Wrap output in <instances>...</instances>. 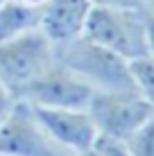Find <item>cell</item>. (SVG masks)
<instances>
[{
	"mask_svg": "<svg viewBox=\"0 0 154 156\" xmlns=\"http://www.w3.org/2000/svg\"><path fill=\"white\" fill-rule=\"evenodd\" d=\"M131 156H154V118L129 138Z\"/></svg>",
	"mask_w": 154,
	"mask_h": 156,
	"instance_id": "obj_11",
	"label": "cell"
},
{
	"mask_svg": "<svg viewBox=\"0 0 154 156\" xmlns=\"http://www.w3.org/2000/svg\"><path fill=\"white\" fill-rule=\"evenodd\" d=\"M145 14L150 16V18H154V0H147L145 2Z\"/></svg>",
	"mask_w": 154,
	"mask_h": 156,
	"instance_id": "obj_17",
	"label": "cell"
},
{
	"mask_svg": "<svg viewBox=\"0 0 154 156\" xmlns=\"http://www.w3.org/2000/svg\"><path fill=\"white\" fill-rule=\"evenodd\" d=\"M98 7H111V9H129V12H145L147 0H91Z\"/></svg>",
	"mask_w": 154,
	"mask_h": 156,
	"instance_id": "obj_14",
	"label": "cell"
},
{
	"mask_svg": "<svg viewBox=\"0 0 154 156\" xmlns=\"http://www.w3.org/2000/svg\"><path fill=\"white\" fill-rule=\"evenodd\" d=\"M20 5H25V7H32V9H43L48 0H18Z\"/></svg>",
	"mask_w": 154,
	"mask_h": 156,
	"instance_id": "obj_16",
	"label": "cell"
},
{
	"mask_svg": "<svg viewBox=\"0 0 154 156\" xmlns=\"http://www.w3.org/2000/svg\"><path fill=\"white\" fill-rule=\"evenodd\" d=\"M98 133L129 140L154 118V109L136 90H102L93 93L86 106Z\"/></svg>",
	"mask_w": 154,
	"mask_h": 156,
	"instance_id": "obj_4",
	"label": "cell"
},
{
	"mask_svg": "<svg viewBox=\"0 0 154 156\" xmlns=\"http://www.w3.org/2000/svg\"><path fill=\"white\" fill-rule=\"evenodd\" d=\"M95 90L88 88L70 68L55 59L27 88L20 93V102L39 109H86Z\"/></svg>",
	"mask_w": 154,
	"mask_h": 156,
	"instance_id": "obj_5",
	"label": "cell"
},
{
	"mask_svg": "<svg viewBox=\"0 0 154 156\" xmlns=\"http://www.w3.org/2000/svg\"><path fill=\"white\" fill-rule=\"evenodd\" d=\"M84 36L120 55L127 61H134V59L147 55L145 12L111 9L93 5L86 27H84Z\"/></svg>",
	"mask_w": 154,
	"mask_h": 156,
	"instance_id": "obj_2",
	"label": "cell"
},
{
	"mask_svg": "<svg viewBox=\"0 0 154 156\" xmlns=\"http://www.w3.org/2000/svg\"><path fill=\"white\" fill-rule=\"evenodd\" d=\"M91 149L95 156H131V149H129L127 140L113 138V136H102V133H98Z\"/></svg>",
	"mask_w": 154,
	"mask_h": 156,
	"instance_id": "obj_12",
	"label": "cell"
},
{
	"mask_svg": "<svg viewBox=\"0 0 154 156\" xmlns=\"http://www.w3.org/2000/svg\"><path fill=\"white\" fill-rule=\"evenodd\" d=\"M131 77H134L136 93L147 100V104L154 109V59L152 57H138L129 61Z\"/></svg>",
	"mask_w": 154,
	"mask_h": 156,
	"instance_id": "obj_10",
	"label": "cell"
},
{
	"mask_svg": "<svg viewBox=\"0 0 154 156\" xmlns=\"http://www.w3.org/2000/svg\"><path fill=\"white\" fill-rule=\"evenodd\" d=\"M0 156H73L59 147L36 120L30 104L18 100L16 109L0 125Z\"/></svg>",
	"mask_w": 154,
	"mask_h": 156,
	"instance_id": "obj_6",
	"label": "cell"
},
{
	"mask_svg": "<svg viewBox=\"0 0 154 156\" xmlns=\"http://www.w3.org/2000/svg\"><path fill=\"white\" fill-rule=\"evenodd\" d=\"M145 41H147V57L154 59V18L145 14Z\"/></svg>",
	"mask_w": 154,
	"mask_h": 156,
	"instance_id": "obj_15",
	"label": "cell"
},
{
	"mask_svg": "<svg viewBox=\"0 0 154 156\" xmlns=\"http://www.w3.org/2000/svg\"><path fill=\"white\" fill-rule=\"evenodd\" d=\"M57 59V50L41 30L20 34L0 43V79L9 90L20 98L27 86L50 68Z\"/></svg>",
	"mask_w": 154,
	"mask_h": 156,
	"instance_id": "obj_3",
	"label": "cell"
},
{
	"mask_svg": "<svg viewBox=\"0 0 154 156\" xmlns=\"http://www.w3.org/2000/svg\"><path fill=\"white\" fill-rule=\"evenodd\" d=\"M32 111H34L36 120L41 122V127L48 131V136L73 156L88 152L98 138V129H95L86 109H39V106H32Z\"/></svg>",
	"mask_w": 154,
	"mask_h": 156,
	"instance_id": "obj_7",
	"label": "cell"
},
{
	"mask_svg": "<svg viewBox=\"0 0 154 156\" xmlns=\"http://www.w3.org/2000/svg\"><path fill=\"white\" fill-rule=\"evenodd\" d=\"M57 59L95 93L102 90H136L129 61L107 48L79 36L57 50Z\"/></svg>",
	"mask_w": 154,
	"mask_h": 156,
	"instance_id": "obj_1",
	"label": "cell"
},
{
	"mask_svg": "<svg viewBox=\"0 0 154 156\" xmlns=\"http://www.w3.org/2000/svg\"><path fill=\"white\" fill-rule=\"evenodd\" d=\"M16 104H18V98H16L12 90L2 84V79H0V125L9 118V113L16 109Z\"/></svg>",
	"mask_w": 154,
	"mask_h": 156,
	"instance_id": "obj_13",
	"label": "cell"
},
{
	"mask_svg": "<svg viewBox=\"0 0 154 156\" xmlns=\"http://www.w3.org/2000/svg\"><path fill=\"white\" fill-rule=\"evenodd\" d=\"M39 20L41 9L25 7L18 0H2L0 2V43L39 30Z\"/></svg>",
	"mask_w": 154,
	"mask_h": 156,
	"instance_id": "obj_9",
	"label": "cell"
},
{
	"mask_svg": "<svg viewBox=\"0 0 154 156\" xmlns=\"http://www.w3.org/2000/svg\"><path fill=\"white\" fill-rule=\"evenodd\" d=\"M91 9V0H48L45 7L41 9L39 30L55 45V50H59L84 36Z\"/></svg>",
	"mask_w": 154,
	"mask_h": 156,
	"instance_id": "obj_8",
	"label": "cell"
},
{
	"mask_svg": "<svg viewBox=\"0 0 154 156\" xmlns=\"http://www.w3.org/2000/svg\"><path fill=\"white\" fill-rule=\"evenodd\" d=\"M75 156H95L93 149H88V152H82V154H75Z\"/></svg>",
	"mask_w": 154,
	"mask_h": 156,
	"instance_id": "obj_18",
	"label": "cell"
},
{
	"mask_svg": "<svg viewBox=\"0 0 154 156\" xmlns=\"http://www.w3.org/2000/svg\"><path fill=\"white\" fill-rule=\"evenodd\" d=\"M0 2H2V0H0Z\"/></svg>",
	"mask_w": 154,
	"mask_h": 156,
	"instance_id": "obj_19",
	"label": "cell"
}]
</instances>
